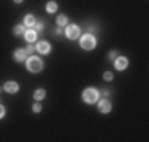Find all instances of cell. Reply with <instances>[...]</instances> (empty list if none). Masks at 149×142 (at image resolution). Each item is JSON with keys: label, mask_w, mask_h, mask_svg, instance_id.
<instances>
[{"label": "cell", "mask_w": 149, "mask_h": 142, "mask_svg": "<svg viewBox=\"0 0 149 142\" xmlns=\"http://www.w3.org/2000/svg\"><path fill=\"white\" fill-rule=\"evenodd\" d=\"M24 38H26L29 43H33L35 41V38H37V33H35L33 30H27L26 33H24Z\"/></svg>", "instance_id": "10"}, {"label": "cell", "mask_w": 149, "mask_h": 142, "mask_svg": "<svg viewBox=\"0 0 149 142\" xmlns=\"http://www.w3.org/2000/svg\"><path fill=\"white\" fill-rule=\"evenodd\" d=\"M26 52H27V55H30L32 52H33V46H29V48L26 49Z\"/></svg>", "instance_id": "18"}, {"label": "cell", "mask_w": 149, "mask_h": 142, "mask_svg": "<svg viewBox=\"0 0 149 142\" xmlns=\"http://www.w3.org/2000/svg\"><path fill=\"white\" fill-rule=\"evenodd\" d=\"M3 115H5V108H3V106H0V119H2Z\"/></svg>", "instance_id": "19"}, {"label": "cell", "mask_w": 149, "mask_h": 142, "mask_svg": "<svg viewBox=\"0 0 149 142\" xmlns=\"http://www.w3.org/2000/svg\"><path fill=\"white\" fill-rule=\"evenodd\" d=\"M27 68L32 73H38V71L43 68V62L38 57H29V60H27Z\"/></svg>", "instance_id": "1"}, {"label": "cell", "mask_w": 149, "mask_h": 142, "mask_svg": "<svg viewBox=\"0 0 149 142\" xmlns=\"http://www.w3.org/2000/svg\"><path fill=\"white\" fill-rule=\"evenodd\" d=\"M98 111L103 112V114H106V112L111 111V104H109L108 99H102V101L98 103Z\"/></svg>", "instance_id": "5"}, {"label": "cell", "mask_w": 149, "mask_h": 142, "mask_svg": "<svg viewBox=\"0 0 149 142\" xmlns=\"http://www.w3.org/2000/svg\"><path fill=\"white\" fill-rule=\"evenodd\" d=\"M81 46H83L84 49H87V51H91V49H94L95 46V38L92 37V35H84L83 38H81Z\"/></svg>", "instance_id": "3"}, {"label": "cell", "mask_w": 149, "mask_h": 142, "mask_svg": "<svg viewBox=\"0 0 149 142\" xmlns=\"http://www.w3.org/2000/svg\"><path fill=\"white\" fill-rule=\"evenodd\" d=\"M15 2H16V3H21V2H22V0H15Z\"/></svg>", "instance_id": "21"}, {"label": "cell", "mask_w": 149, "mask_h": 142, "mask_svg": "<svg viewBox=\"0 0 149 142\" xmlns=\"http://www.w3.org/2000/svg\"><path fill=\"white\" fill-rule=\"evenodd\" d=\"M26 55H27L26 49H17V51H16V54H15V59L17 60V62H22V60L26 59Z\"/></svg>", "instance_id": "9"}, {"label": "cell", "mask_w": 149, "mask_h": 142, "mask_svg": "<svg viewBox=\"0 0 149 142\" xmlns=\"http://www.w3.org/2000/svg\"><path fill=\"white\" fill-rule=\"evenodd\" d=\"M15 33H16V35H22V33H24V27H22V26H16V27H15Z\"/></svg>", "instance_id": "15"}, {"label": "cell", "mask_w": 149, "mask_h": 142, "mask_svg": "<svg viewBox=\"0 0 149 142\" xmlns=\"http://www.w3.org/2000/svg\"><path fill=\"white\" fill-rule=\"evenodd\" d=\"M127 63H129V62H127L125 57H119V59L116 60L114 65H116V68H118V70H125L127 68Z\"/></svg>", "instance_id": "7"}, {"label": "cell", "mask_w": 149, "mask_h": 142, "mask_svg": "<svg viewBox=\"0 0 149 142\" xmlns=\"http://www.w3.org/2000/svg\"><path fill=\"white\" fill-rule=\"evenodd\" d=\"M83 98L86 103H89V104H92V103H95L98 99V92L95 90V88H86L83 93Z\"/></svg>", "instance_id": "2"}, {"label": "cell", "mask_w": 149, "mask_h": 142, "mask_svg": "<svg viewBox=\"0 0 149 142\" xmlns=\"http://www.w3.org/2000/svg\"><path fill=\"white\" fill-rule=\"evenodd\" d=\"M3 88H5L8 93H16V92H17V84L16 82H6Z\"/></svg>", "instance_id": "8"}, {"label": "cell", "mask_w": 149, "mask_h": 142, "mask_svg": "<svg viewBox=\"0 0 149 142\" xmlns=\"http://www.w3.org/2000/svg\"><path fill=\"white\" fill-rule=\"evenodd\" d=\"M45 95H46V93H45L43 88H38V90L33 93V97H35V99L38 101V99H43V98H45Z\"/></svg>", "instance_id": "12"}, {"label": "cell", "mask_w": 149, "mask_h": 142, "mask_svg": "<svg viewBox=\"0 0 149 142\" xmlns=\"http://www.w3.org/2000/svg\"><path fill=\"white\" fill-rule=\"evenodd\" d=\"M65 33H67V37H68L70 40H74V38L79 37V28H78L76 26H68L67 30H65Z\"/></svg>", "instance_id": "4"}, {"label": "cell", "mask_w": 149, "mask_h": 142, "mask_svg": "<svg viewBox=\"0 0 149 142\" xmlns=\"http://www.w3.org/2000/svg\"><path fill=\"white\" fill-rule=\"evenodd\" d=\"M57 24H59L60 27H63V26L67 24V17H65V16H59V17H57Z\"/></svg>", "instance_id": "14"}, {"label": "cell", "mask_w": 149, "mask_h": 142, "mask_svg": "<svg viewBox=\"0 0 149 142\" xmlns=\"http://www.w3.org/2000/svg\"><path fill=\"white\" fill-rule=\"evenodd\" d=\"M105 79L106 81H111L113 79V73H109V71H108V73H105Z\"/></svg>", "instance_id": "16"}, {"label": "cell", "mask_w": 149, "mask_h": 142, "mask_svg": "<svg viewBox=\"0 0 149 142\" xmlns=\"http://www.w3.org/2000/svg\"><path fill=\"white\" fill-rule=\"evenodd\" d=\"M46 10H48L49 13H54L56 10H57V5H56V2H49L48 5H46Z\"/></svg>", "instance_id": "13"}, {"label": "cell", "mask_w": 149, "mask_h": 142, "mask_svg": "<svg viewBox=\"0 0 149 142\" xmlns=\"http://www.w3.org/2000/svg\"><path fill=\"white\" fill-rule=\"evenodd\" d=\"M24 26H26V27L35 26V17L33 16H26V19H24Z\"/></svg>", "instance_id": "11"}, {"label": "cell", "mask_w": 149, "mask_h": 142, "mask_svg": "<svg viewBox=\"0 0 149 142\" xmlns=\"http://www.w3.org/2000/svg\"><path fill=\"white\" fill-rule=\"evenodd\" d=\"M40 111H41V106L38 104V103H37V104H33V112H40Z\"/></svg>", "instance_id": "17"}, {"label": "cell", "mask_w": 149, "mask_h": 142, "mask_svg": "<svg viewBox=\"0 0 149 142\" xmlns=\"http://www.w3.org/2000/svg\"><path fill=\"white\" fill-rule=\"evenodd\" d=\"M114 57H116V51H114V52H111V54H109V59H114Z\"/></svg>", "instance_id": "20"}, {"label": "cell", "mask_w": 149, "mask_h": 142, "mask_svg": "<svg viewBox=\"0 0 149 142\" xmlns=\"http://www.w3.org/2000/svg\"><path fill=\"white\" fill-rule=\"evenodd\" d=\"M37 51L41 52V54H48V52L51 51V48H49V44L46 41H41V43H38V44H37Z\"/></svg>", "instance_id": "6"}]
</instances>
